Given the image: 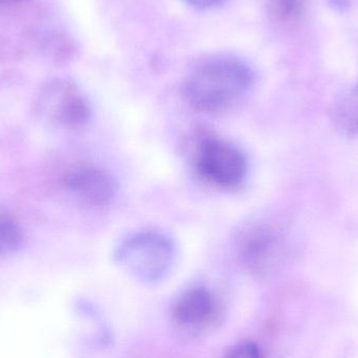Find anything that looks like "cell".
Segmentation results:
<instances>
[{"label": "cell", "mask_w": 358, "mask_h": 358, "mask_svg": "<svg viewBox=\"0 0 358 358\" xmlns=\"http://www.w3.org/2000/svg\"><path fill=\"white\" fill-rule=\"evenodd\" d=\"M254 81V71L244 61L218 57L201 63L189 73L183 84V94L197 110L220 113L241 102Z\"/></svg>", "instance_id": "6da1fadb"}, {"label": "cell", "mask_w": 358, "mask_h": 358, "mask_svg": "<svg viewBox=\"0 0 358 358\" xmlns=\"http://www.w3.org/2000/svg\"><path fill=\"white\" fill-rule=\"evenodd\" d=\"M115 260L136 277L157 281L171 271L176 260V246L166 234L145 229L131 234L120 243Z\"/></svg>", "instance_id": "7a4b0ae2"}, {"label": "cell", "mask_w": 358, "mask_h": 358, "mask_svg": "<svg viewBox=\"0 0 358 358\" xmlns=\"http://www.w3.org/2000/svg\"><path fill=\"white\" fill-rule=\"evenodd\" d=\"M194 166L204 180L227 189L240 187L248 172L245 155L235 145L213 136L200 138Z\"/></svg>", "instance_id": "3957f363"}, {"label": "cell", "mask_w": 358, "mask_h": 358, "mask_svg": "<svg viewBox=\"0 0 358 358\" xmlns=\"http://www.w3.org/2000/svg\"><path fill=\"white\" fill-rule=\"evenodd\" d=\"M64 182L73 195L90 206L108 203L117 192L113 174L94 166L76 167L66 174Z\"/></svg>", "instance_id": "277c9868"}, {"label": "cell", "mask_w": 358, "mask_h": 358, "mask_svg": "<svg viewBox=\"0 0 358 358\" xmlns=\"http://www.w3.org/2000/svg\"><path fill=\"white\" fill-rule=\"evenodd\" d=\"M283 239L277 229L268 224L255 225L244 234L240 252L244 264L261 271L275 262L283 250Z\"/></svg>", "instance_id": "5b68a950"}, {"label": "cell", "mask_w": 358, "mask_h": 358, "mask_svg": "<svg viewBox=\"0 0 358 358\" xmlns=\"http://www.w3.org/2000/svg\"><path fill=\"white\" fill-rule=\"evenodd\" d=\"M50 107L52 119L67 129L84 127L92 117V109L85 96L71 84L58 87Z\"/></svg>", "instance_id": "8992f818"}, {"label": "cell", "mask_w": 358, "mask_h": 358, "mask_svg": "<svg viewBox=\"0 0 358 358\" xmlns=\"http://www.w3.org/2000/svg\"><path fill=\"white\" fill-rule=\"evenodd\" d=\"M214 309V300L208 290L194 287L183 292L173 307V315L181 325L193 326L202 323Z\"/></svg>", "instance_id": "52a82bcc"}, {"label": "cell", "mask_w": 358, "mask_h": 358, "mask_svg": "<svg viewBox=\"0 0 358 358\" xmlns=\"http://www.w3.org/2000/svg\"><path fill=\"white\" fill-rule=\"evenodd\" d=\"M332 120L338 131L344 136L358 134V81L336 101L332 110Z\"/></svg>", "instance_id": "ba28073f"}, {"label": "cell", "mask_w": 358, "mask_h": 358, "mask_svg": "<svg viewBox=\"0 0 358 358\" xmlns=\"http://www.w3.org/2000/svg\"><path fill=\"white\" fill-rule=\"evenodd\" d=\"M23 242L22 229L10 219L0 218V256L16 252Z\"/></svg>", "instance_id": "9c48e42d"}, {"label": "cell", "mask_w": 358, "mask_h": 358, "mask_svg": "<svg viewBox=\"0 0 358 358\" xmlns=\"http://www.w3.org/2000/svg\"><path fill=\"white\" fill-rule=\"evenodd\" d=\"M224 358H262V353L258 345L244 342L231 349Z\"/></svg>", "instance_id": "30bf717a"}, {"label": "cell", "mask_w": 358, "mask_h": 358, "mask_svg": "<svg viewBox=\"0 0 358 358\" xmlns=\"http://www.w3.org/2000/svg\"><path fill=\"white\" fill-rule=\"evenodd\" d=\"M275 12L284 18H292L301 10V0H273Z\"/></svg>", "instance_id": "8fae6325"}, {"label": "cell", "mask_w": 358, "mask_h": 358, "mask_svg": "<svg viewBox=\"0 0 358 358\" xmlns=\"http://www.w3.org/2000/svg\"><path fill=\"white\" fill-rule=\"evenodd\" d=\"M185 1L196 10H206L218 8L227 0H185Z\"/></svg>", "instance_id": "7c38bea8"}, {"label": "cell", "mask_w": 358, "mask_h": 358, "mask_svg": "<svg viewBox=\"0 0 358 358\" xmlns=\"http://www.w3.org/2000/svg\"><path fill=\"white\" fill-rule=\"evenodd\" d=\"M334 6L338 8H344L347 6V0H332Z\"/></svg>", "instance_id": "4fadbf2b"}]
</instances>
